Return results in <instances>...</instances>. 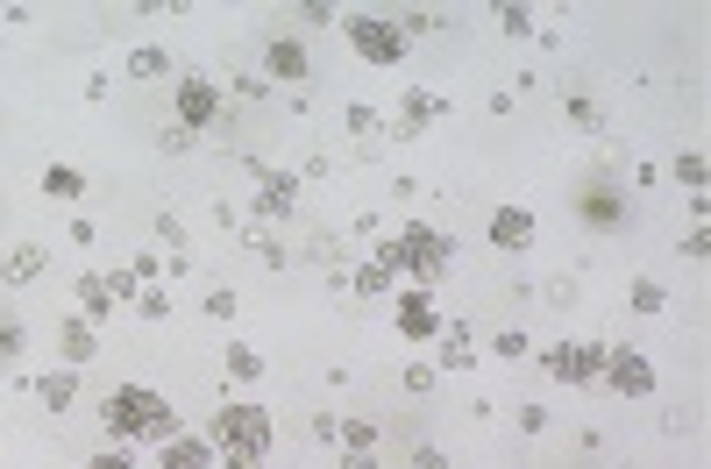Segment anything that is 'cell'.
I'll list each match as a JSON object with an SVG mask.
<instances>
[{
  "label": "cell",
  "mask_w": 711,
  "mask_h": 469,
  "mask_svg": "<svg viewBox=\"0 0 711 469\" xmlns=\"http://www.w3.org/2000/svg\"><path fill=\"white\" fill-rule=\"evenodd\" d=\"M598 377H604L612 391H626V399H647V391H655V362H647L641 349H604Z\"/></svg>",
  "instance_id": "cell-5"
},
{
  "label": "cell",
  "mask_w": 711,
  "mask_h": 469,
  "mask_svg": "<svg viewBox=\"0 0 711 469\" xmlns=\"http://www.w3.org/2000/svg\"><path fill=\"white\" fill-rule=\"evenodd\" d=\"M229 377H264V356L256 349H229Z\"/></svg>",
  "instance_id": "cell-28"
},
{
  "label": "cell",
  "mask_w": 711,
  "mask_h": 469,
  "mask_svg": "<svg viewBox=\"0 0 711 469\" xmlns=\"http://www.w3.org/2000/svg\"><path fill=\"white\" fill-rule=\"evenodd\" d=\"M541 362H548L555 384H591L598 362H604V349H591V342H555V349L541 356Z\"/></svg>",
  "instance_id": "cell-6"
},
{
  "label": "cell",
  "mask_w": 711,
  "mask_h": 469,
  "mask_svg": "<svg viewBox=\"0 0 711 469\" xmlns=\"http://www.w3.org/2000/svg\"><path fill=\"white\" fill-rule=\"evenodd\" d=\"M0 278H8V256H0Z\"/></svg>",
  "instance_id": "cell-34"
},
{
  "label": "cell",
  "mask_w": 711,
  "mask_h": 469,
  "mask_svg": "<svg viewBox=\"0 0 711 469\" xmlns=\"http://www.w3.org/2000/svg\"><path fill=\"white\" fill-rule=\"evenodd\" d=\"M442 362H470V327H442Z\"/></svg>",
  "instance_id": "cell-22"
},
{
  "label": "cell",
  "mask_w": 711,
  "mask_h": 469,
  "mask_svg": "<svg viewBox=\"0 0 711 469\" xmlns=\"http://www.w3.org/2000/svg\"><path fill=\"white\" fill-rule=\"evenodd\" d=\"M491 242L498 249H526V242H534V214H526V206H498L491 214Z\"/></svg>",
  "instance_id": "cell-12"
},
{
  "label": "cell",
  "mask_w": 711,
  "mask_h": 469,
  "mask_svg": "<svg viewBox=\"0 0 711 469\" xmlns=\"http://www.w3.org/2000/svg\"><path fill=\"white\" fill-rule=\"evenodd\" d=\"M207 313H214V321H229V313H235V292H229V284H221V292H207Z\"/></svg>",
  "instance_id": "cell-30"
},
{
  "label": "cell",
  "mask_w": 711,
  "mask_h": 469,
  "mask_svg": "<svg viewBox=\"0 0 711 469\" xmlns=\"http://www.w3.org/2000/svg\"><path fill=\"white\" fill-rule=\"evenodd\" d=\"M57 342H65V362H71V370H79V362H93V349H100V335H93V321H86V313L57 327Z\"/></svg>",
  "instance_id": "cell-14"
},
{
  "label": "cell",
  "mask_w": 711,
  "mask_h": 469,
  "mask_svg": "<svg viewBox=\"0 0 711 469\" xmlns=\"http://www.w3.org/2000/svg\"><path fill=\"white\" fill-rule=\"evenodd\" d=\"M178 114H186V129H207V121L221 114V86L214 79H178Z\"/></svg>",
  "instance_id": "cell-9"
},
{
  "label": "cell",
  "mask_w": 711,
  "mask_h": 469,
  "mask_svg": "<svg viewBox=\"0 0 711 469\" xmlns=\"http://www.w3.org/2000/svg\"><path fill=\"white\" fill-rule=\"evenodd\" d=\"M164 469H214V442H200V434H171V442H164Z\"/></svg>",
  "instance_id": "cell-13"
},
{
  "label": "cell",
  "mask_w": 711,
  "mask_h": 469,
  "mask_svg": "<svg viewBox=\"0 0 711 469\" xmlns=\"http://www.w3.org/2000/svg\"><path fill=\"white\" fill-rule=\"evenodd\" d=\"M214 456H229V469H264L270 456V413L264 405H229L214 420Z\"/></svg>",
  "instance_id": "cell-3"
},
{
  "label": "cell",
  "mask_w": 711,
  "mask_h": 469,
  "mask_svg": "<svg viewBox=\"0 0 711 469\" xmlns=\"http://www.w3.org/2000/svg\"><path fill=\"white\" fill-rule=\"evenodd\" d=\"M349 43H356V57L363 65H399L406 57V29L391 22V14H349Z\"/></svg>",
  "instance_id": "cell-4"
},
{
  "label": "cell",
  "mask_w": 711,
  "mask_h": 469,
  "mask_svg": "<svg viewBox=\"0 0 711 469\" xmlns=\"http://www.w3.org/2000/svg\"><path fill=\"white\" fill-rule=\"evenodd\" d=\"M292 206H299V178L292 171H256V214L278 221V214H292Z\"/></svg>",
  "instance_id": "cell-8"
},
{
  "label": "cell",
  "mask_w": 711,
  "mask_h": 469,
  "mask_svg": "<svg viewBox=\"0 0 711 469\" xmlns=\"http://www.w3.org/2000/svg\"><path fill=\"white\" fill-rule=\"evenodd\" d=\"M342 442L370 456V448H377V420H342Z\"/></svg>",
  "instance_id": "cell-24"
},
{
  "label": "cell",
  "mask_w": 711,
  "mask_h": 469,
  "mask_svg": "<svg viewBox=\"0 0 711 469\" xmlns=\"http://www.w3.org/2000/svg\"><path fill=\"white\" fill-rule=\"evenodd\" d=\"M342 469H377V456H363V448H349V456H342Z\"/></svg>",
  "instance_id": "cell-33"
},
{
  "label": "cell",
  "mask_w": 711,
  "mask_h": 469,
  "mask_svg": "<svg viewBox=\"0 0 711 469\" xmlns=\"http://www.w3.org/2000/svg\"><path fill=\"white\" fill-rule=\"evenodd\" d=\"M43 264H51V249H36V242H22V249L8 256V278H14V284H29V278H43Z\"/></svg>",
  "instance_id": "cell-18"
},
{
  "label": "cell",
  "mask_w": 711,
  "mask_h": 469,
  "mask_svg": "<svg viewBox=\"0 0 711 469\" xmlns=\"http://www.w3.org/2000/svg\"><path fill=\"white\" fill-rule=\"evenodd\" d=\"M43 192H51V200H79V192H86V178L71 171V164H51V171H43Z\"/></svg>",
  "instance_id": "cell-21"
},
{
  "label": "cell",
  "mask_w": 711,
  "mask_h": 469,
  "mask_svg": "<svg viewBox=\"0 0 711 469\" xmlns=\"http://www.w3.org/2000/svg\"><path fill=\"white\" fill-rule=\"evenodd\" d=\"M413 462H420V469H448V456H442V448H420Z\"/></svg>",
  "instance_id": "cell-32"
},
{
  "label": "cell",
  "mask_w": 711,
  "mask_h": 469,
  "mask_svg": "<svg viewBox=\"0 0 711 469\" xmlns=\"http://www.w3.org/2000/svg\"><path fill=\"white\" fill-rule=\"evenodd\" d=\"M86 469H135V462H129V456H121V448H114V456H93Z\"/></svg>",
  "instance_id": "cell-31"
},
{
  "label": "cell",
  "mask_w": 711,
  "mask_h": 469,
  "mask_svg": "<svg viewBox=\"0 0 711 469\" xmlns=\"http://www.w3.org/2000/svg\"><path fill=\"white\" fill-rule=\"evenodd\" d=\"M399 335H413V342L442 335V306H434V292H399Z\"/></svg>",
  "instance_id": "cell-7"
},
{
  "label": "cell",
  "mask_w": 711,
  "mask_h": 469,
  "mask_svg": "<svg viewBox=\"0 0 711 469\" xmlns=\"http://www.w3.org/2000/svg\"><path fill=\"white\" fill-rule=\"evenodd\" d=\"M406 391H413V399H427V391H434V370H427V362H413V370H406Z\"/></svg>",
  "instance_id": "cell-29"
},
{
  "label": "cell",
  "mask_w": 711,
  "mask_h": 469,
  "mask_svg": "<svg viewBox=\"0 0 711 469\" xmlns=\"http://www.w3.org/2000/svg\"><path fill=\"white\" fill-rule=\"evenodd\" d=\"M129 79H171V51H129Z\"/></svg>",
  "instance_id": "cell-17"
},
{
  "label": "cell",
  "mask_w": 711,
  "mask_h": 469,
  "mask_svg": "<svg viewBox=\"0 0 711 469\" xmlns=\"http://www.w3.org/2000/svg\"><path fill=\"white\" fill-rule=\"evenodd\" d=\"M577 214L591 221V228H619V221H626V192L591 186V192H577Z\"/></svg>",
  "instance_id": "cell-10"
},
{
  "label": "cell",
  "mask_w": 711,
  "mask_h": 469,
  "mask_svg": "<svg viewBox=\"0 0 711 469\" xmlns=\"http://www.w3.org/2000/svg\"><path fill=\"white\" fill-rule=\"evenodd\" d=\"M377 264L391 270V278H399V270H413V278H448V264H456V242H448L442 228H399L385 242V249H377Z\"/></svg>",
  "instance_id": "cell-2"
},
{
  "label": "cell",
  "mask_w": 711,
  "mask_h": 469,
  "mask_svg": "<svg viewBox=\"0 0 711 469\" xmlns=\"http://www.w3.org/2000/svg\"><path fill=\"white\" fill-rule=\"evenodd\" d=\"M349 292H356V299H385V292H391V270H385V264H356V270H349Z\"/></svg>",
  "instance_id": "cell-16"
},
{
  "label": "cell",
  "mask_w": 711,
  "mask_h": 469,
  "mask_svg": "<svg viewBox=\"0 0 711 469\" xmlns=\"http://www.w3.org/2000/svg\"><path fill=\"white\" fill-rule=\"evenodd\" d=\"M498 22H506V36H534V8H498Z\"/></svg>",
  "instance_id": "cell-27"
},
{
  "label": "cell",
  "mask_w": 711,
  "mask_h": 469,
  "mask_svg": "<svg viewBox=\"0 0 711 469\" xmlns=\"http://www.w3.org/2000/svg\"><path fill=\"white\" fill-rule=\"evenodd\" d=\"M264 65H270V79H285V86H299V79H307V51H299V43H270V51H264Z\"/></svg>",
  "instance_id": "cell-15"
},
{
  "label": "cell",
  "mask_w": 711,
  "mask_h": 469,
  "mask_svg": "<svg viewBox=\"0 0 711 469\" xmlns=\"http://www.w3.org/2000/svg\"><path fill=\"white\" fill-rule=\"evenodd\" d=\"M442 114H448V100H442V93H427V86H413V93L399 100V135H420L427 121H442Z\"/></svg>",
  "instance_id": "cell-11"
},
{
  "label": "cell",
  "mask_w": 711,
  "mask_h": 469,
  "mask_svg": "<svg viewBox=\"0 0 711 469\" xmlns=\"http://www.w3.org/2000/svg\"><path fill=\"white\" fill-rule=\"evenodd\" d=\"M676 178H684V186L704 200V157H698V149H690V157H676Z\"/></svg>",
  "instance_id": "cell-26"
},
{
  "label": "cell",
  "mask_w": 711,
  "mask_h": 469,
  "mask_svg": "<svg viewBox=\"0 0 711 469\" xmlns=\"http://www.w3.org/2000/svg\"><path fill=\"white\" fill-rule=\"evenodd\" d=\"M662 306H669V292H662L655 278H641V284H633V313H662Z\"/></svg>",
  "instance_id": "cell-23"
},
{
  "label": "cell",
  "mask_w": 711,
  "mask_h": 469,
  "mask_svg": "<svg viewBox=\"0 0 711 469\" xmlns=\"http://www.w3.org/2000/svg\"><path fill=\"white\" fill-rule=\"evenodd\" d=\"M100 420H108L114 442H157L164 448L178 434L171 399H157V391H143V384H114L108 399H100Z\"/></svg>",
  "instance_id": "cell-1"
},
{
  "label": "cell",
  "mask_w": 711,
  "mask_h": 469,
  "mask_svg": "<svg viewBox=\"0 0 711 469\" xmlns=\"http://www.w3.org/2000/svg\"><path fill=\"white\" fill-rule=\"evenodd\" d=\"M79 306H86V321H108V313H114L108 278H79Z\"/></svg>",
  "instance_id": "cell-19"
},
{
  "label": "cell",
  "mask_w": 711,
  "mask_h": 469,
  "mask_svg": "<svg viewBox=\"0 0 711 469\" xmlns=\"http://www.w3.org/2000/svg\"><path fill=\"white\" fill-rule=\"evenodd\" d=\"M71 399H79V370H57V377H43V405H51V413H65Z\"/></svg>",
  "instance_id": "cell-20"
},
{
  "label": "cell",
  "mask_w": 711,
  "mask_h": 469,
  "mask_svg": "<svg viewBox=\"0 0 711 469\" xmlns=\"http://www.w3.org/2000/svg\"><path fill=\"white\" fill-rule=\"evenodd\" d=\"M135 313H143V321H164V313H171V292H157V284L135 292Z\"/></svg>",
  "instance_id": "cell-25"
}]
</instances>
